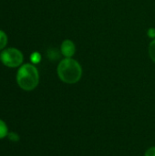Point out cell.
Wrapping results in <instances>:
<instances>
[{
	"mask_svg": "<svg viewBox=\"0 0 155 156\" xmlns=\"http://www.w3.org/2000/svg\"><path fill=\"white\" fill-rule=\"evenodd\" d=\"M58 76L65 83L74 84L79 81L82 76V69L79 63L71 58H66L62 59L58 66Z\"/></svg>",
	"mask_w": 155,
	"mask_h": 156,
	"instance_id": "6da1fadb",
	"label": "cell"
},
{
	"mask_svg": "<svg viewBox=\"0 0 155 156\" xmlns=\"http://www.w3.org/2000/svg\"><path fill=\"white\" fill-rule=\"evenodd\" d=\"M16 81L18 86L26 91L34 90L39 81V75L37 68L31 64L23 65L17 71Z\"/></svg>",
	"mask_w": 155,
	"mask_h": 156,
	"instance_id": "7a4b0ae2",
	"label": "cell"
},
{
	"mask_svg": "<svg viewBox=\"0 0 155 156\" xmlns=\"http://www.w3.org/2000/svg\"><path fill=\"white\" fill-rule=\"evenodd\" d=\"M0 58L2 62L9 68H16L23 61V55L16 48H7L4 50Z\"/></svg>",
	"mask_w": 155,
	"mask_h": 156,
	"instance_id": "3957f363",
	"label": "cell"
},
{
	"mask_svg": "<svg viewBox=\"0 0 155 156\" xmlns=\"http://www.w3.org/2000/svg\"><path fill=\"white\" fill-rule=\"evenodd\" d=\"M60 50H61V53L66 57V58H71L74 54H75V45L74 43L69 40V39H67V40H64L61 44V48H60Z\"/></svg>",
	"mask_w": 155,
	"mask_h": 156,
	"instance_id": "277c9868",
	"label": "cell"
},
{
	"mask_svg": "<svg viewBox=\"0 0 155 156\" xmlns=\"http://www.w3.org/2000/svg\"><path fill=\"white\" fill-rule=\"evenodd\" d=\"M5 136H7V126L2 120H0V139H3Z\"/></svg>",
	"mask_w": 155,
	"mask_h": 156,
	"instance_id": "5b68a950",
	"label": "cell"
},
{
	"mask_svg": "<svg viewBox=\"0 0 155 156\" xmlns=\"http://www.w3.org/2000/svg\"><path fill=\"white\" fill-rule=\"evenodd\" d=\"M149 55L152 60L155 62V38L149 45Z\"/></svg>",
	"mask_w": 155,
	"mask_h": 156,
	"instance_id": "8992f818",
	"label": "cell"
},
{
	"mask_svg": "<svg viewBox=\"0 0 155 156\" xmlns=\"http://www.w3.org/2000/svg\"><path fill=\"white\" fill-rule=\"evenodd\" d=\"M7 42V37L6 35L5 34V32H3L2 30H0V50L3 49Z\"/></svg>",
	"mask_w": 155,
	"mask_h": 156,
	"instance_id": "52a82bcc",
	"label": "cell"
},
{
	"mask_svg": "<svg viewBox=\"0 0 155 156\" xmlns=\"http://www.w3.org/2000/svg\"><path fill=\"white\" fill-rule=\"evenodd\" d=\"M40 60H41V56H40V54H39V53H37V52H34V53L31 55V61H32L34 64L38 63Z\"/></svg>",
	"mask_w": 155,
	"mask_h": 156,
	"instance_id": "ba28073f",
	"label": "cell"
},
{
	"mask_svg": "<svg viewBox=\"0 0 155 156\" xmlns=\"http://www.w3.org/2000/svg\"><path fill=\"white\" fill-rule=\"evenodd\" d=\"M144 156H155V147H151L149 148L146 152Z\"/></svg>",
	"mask_w": 155,
	"mask_h": 156,
	"instance_id": "9c48e42d",
	"label": "cell"
},
{
	"mask_svg": "<svg viewBox=\"0 0 155 156\" xmlns=\"http://www.w3.org/2000/svg\"><path fill=\"white\" fill-rule=\"evenodd\" d=\"M8 137H9V139L10 140H12V141H15V142H16L18 139H19V137H18V135L16 134V133H10L9 135H8Z\"/></svg>",
	"mask_w": 155,
	"mask_h": 156,
	"instance_id": "30bf717a",
	"label": "cell"
},
{
	"mask_svg": "<svg viewBox=\"0 0 155 156\" xmlns=\"http://www.w3.org/2000/svg\"><path fill=\"white\" fill-rule=\"evenodd\" d=\"M148 36L150 37H153V38H155V29L154 28H150L147 32Z\"/></svg>",
	"mask_w": 155,
	"mask_h": 156,
	"instance_id": "8fae6325",
	"label": "cell"
}]
</instances>
